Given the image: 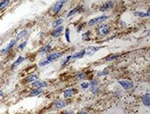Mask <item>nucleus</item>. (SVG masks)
Returning a JSON list of instances; mask_svg holds the SVG:
<instances>
[{
	"label": "nucleus",
	"instance_id": "obj_14",
	"mask_svg": "<svg viewBox=\"0 0 150 114\" xmlns=\"http://www.w3.org/2000/svg\"><path fill=\"white\" fill-rule=\"evenodd\" d=\"M84 55H85V50L79 51V52L76 53L73 55H72V59H80L82 57H84Z\"/></svg>",
	"mask_w": 150,
	"mask_h": 114
},
{
	"label": "nucleus",
	"instance_id": "obj_36",
	"mask_svg": "<svg viewBox=\"0 0 150 114\" xmlns=\"http://www.w3.org/2000/svg\"><path fill=\"white\" fill-rule=\"evenodd\" d=\"M78 114H87V113L86 112H78Z\"/></svg>",
	"mask_w": 150,
	"mask_h": 114
},
{
	"label": "nucleus",
	"instance_id": "obj_31",
	"mask_svg": "<svg viewBox=\"0 0 150 114\" xmlns=\"http://www.w3.org/2000/svg\"><path fill=\"white\" fill-rule=\"evenodd\" d=\"M51 62H49V61L45 60V61H42V62H39V66L40 67H44V66H46V65H48V64H50Z\"/></svg>",
	"mask_w": 150,
	"mask_h": 114
},
{
	"label": "nucleus",
	"instance_id": "obj_17",
	"mask_svg": "<svg viewBox=\"0 0 150 114\" xmlns=\"http://www.w3.org/2000/svg\"><path fill=\"white\" fill-rule=\"evenodd\" d=\"M66 105V102L64 100H60L55 104V107L57 109H61V108H64V107Z\"/></svg>",
	"mask_w": 150,
	"mask_h": 114
},
{
	"label": "nucleus",
	"instance_id": "obj_18",
	"mask_svg": "<svg viewBox=\"0 0 150 114\" xmlns=\"http://www.w3.org/2000/svg\"><path fill=\"white\" fill-rule=\"evenodd\" d=\"M80 9H81L80 6H77V7L73 8V10L70 11L69 13L67 14V17L69 18V17H71V16H73V15H74V14H76V13H77V12H79V10H80Z\"/></svg>",
	"mask_w": 150,
	"mask_h": 114
},
{
	"label": "nucleus",
	"instance_id": "obj_9",
	"mask_svg": "<svg viewBox=\"0 0 150 114\" xmlns=\"http://www.w3.org/2000/svg\"><path fill=\"white\" fill-rule=\"evenodd\" d=\"M31 86L34 88H37V89H40V88H45L46 86H47V84H46L45 82L38 81V80H36V81H34L32 83Z\"/></svg>",
	"mask_w": 150,
	"mask_h": 114
},
{
	"label": "nucleus",
	"instance_id": "obj_13",
	"mask_svg": "<svg viewBox=\"0 0 150 114\" xmlns=\"http://www.w3.org/2000/svg\"><path fill=\"white\" fill-rule=\"evenodd\" d=\"M25 60V57H23V56H18L17 60H16L15 62H14L13 63H12V68H15L16 67H17V66L19 65L20 63H22V62H23Z\"/></svg>",
	"mask_w": 150,
	"mask_h": 114
},
{
	"label": "nucleus",
	"instance_id": "obj_38",
	"mask_svg": "<svg viewBox=\"0 0 150 114\" xmlns=\"http://www.w3.org/2000/svg\"><path fill=\"white\" fill-rule=\"evenodd\" d=\"M3 95H4V92H3V91H0V97H2Z\"/></svg>",
	"mask_w": 150,
	"mask_h": 114
},
{
	"label": "nucleus",
	"instance_id": "obj_2",
	"mask_svg": "<svg viewBox=\"0 0 150 114\" xmlns=\"http://www.w3.org/2000/svg\"><path fill=\"white\" fill-rule=\"evenodd\" d=\"M108 19V16L106 15H102V16H100V17H97V18H94V19H92V20H89L88 22V25H97V24L100 23V22H103L105 20H106Z\"/></svg>",
	"mask_w": 150,
	"mask_h": 114
},
{
	"label": "nucleus",
	"instance_id": "obj_29",
	"mask_svg": "<svg viewBox=\"0 0 150 114\" xmlns=\"http://www.w3.org/2000/svg\"><path fill=\"white\" fill-rule=\"evenodd\" d=\"M65 36L66 41H67V42H70V30H69V28H66V29H65Z\"/></svg>",
	"mask_w": 150,
	"mask_h": 114
},
{
	"label": "nucleus",
	"instance_id": "obj_5",
	"mask_svg": "<svg viewBox=\"0 0 150 114\" xmlns=\"http://www.w3.org/2000/svg\"><path fill=\"white\" fill-rule=\"evenodd\" d=\"M62 54H63V53H62V52L53 53V54H49V55L47 56V58H46V60L49 61V62H54V61H55V60H57V59H58V58L61 57Z\"/></svg>",
	"mask_w": 150,
	"mask_h": 114
},
{
	"label": "nucleus",
	"instance_id": "obj_16",
	"mask_svg": "<svg viewBox=\"0 0 150 114\" xmlns=\"http://www.w3.org/2000/svg\"><path fill=\"white\" fill-rule=\"evenodd\" d=\"M42 92H43V91L41 89H37V88H35L34 90H32V91H31V93H30V97L39 96V95H40Z\"/></svg>",
	"mask_w": 150,
	"mask_h": 114
},
{
	"label": "nucleus",
	"instance_id": "obj_20",
	"mask_svg": "<svg viewBox=\"0 0 150 114\" xmlns=\"http://www.w3.org/2000/svg\"><path fill=\"white\" fill-rule=\"evenodd\" d=\"M36 80H38V75H35V74H31V75H30L29 76L27 77L26 82L31 83V82H34V81H36Z\"/></svg>",
	"mask_w": 150,
	"mask_h": 114
},
{
	"label": "nucleus",
	"instance_id": "obj_11",
	"mask_svg": "<svg viewBox=\"0 0 150 114\" xmlns=\"http://www.w3.org/2000/svg\"><path fill=\"white\" fill-rule=\"evenodd\" d=\"M64 27L63 26H58L56 29H54V31L52 33V36L54 37V38H58L61 35L62 32H63Z\"/></svg>",
	"mask_w": 150,
	"mask_h": 114
},
{
	"label": "nucleus",
	"instance_id": "obj_37",
	"mask_svg": "<svg viewBox=\"0 0 150 114\" xmlns=\"http://www.w3.org/2000/svg\"><path fill=\"white\" fill-rule=\"evenodd\" d=\"M64 114H73V112H65Z\"/></svg>",
	"mask_w": 150,
	"mask_h": 114
},
{
	"label": "nucleus",
	"instance_id": "obj_27",
	"mask_svg": "<svg viewBox=\"0 0 150 114\" xmlns=\"http://www.w3.org/2000/svg\"><path fill=\"white\" fill-rule=\"evenodd\" d=\"M107 74H109V71H108L107 69H105V70H102V71H99L97 72V76H103V75H107Z\"/></svg>",
	"mask_w": 150,
	"mask_h": 114
},
{
	"label": "nucleus",
	"instance_id": "obj_21",
	"mask_svg": "<svg viewBox=\"0 0 150 114\" xmlns=\"http://www.w3.org/2000/svg\"><path fill=\"white\" fill-rule=\"evenodd\" d=\"M51 49H52V46H51L50 45H46V46H45L44 47H42V48L39 50V53H40V54H45V53L49 52Z\"/></svg>",
	"mask_w": 150,
	"mask_h": 114
},
{
	"label": "nucleus",
	"instance_id": "obj_22",
	"mask_svg": "<svg viewBox=\"0 0 150 114\" xmlns=\"http://www.w3.org/2000/svg\"><path fill=\"white\" fill-rule=\"evenodd\" d=\"M120 56V54H112V55H109V56H107V57H106V62H112V61L118 59Z\"/></svg>",
	"mask_w": 150,
	"mask_h": 114
},
{
	"label": "nucleus",
	"instance_id": "obj_19",
	"mask_svg": "<svg viewBox=\"0 0 150 114\" xmlns=\"http://www.w3.org/2000/svg\"><path fill=\"white\" fill-rule=\"evenodd\" d=\"M10 4V0H3L0 2V10H4Z\"/></svg>",
	"mask_w": 150,
	"mask_h": 114
},
{
	"label": "nucleus",
	"instance_id": "obj_15",
	"mask_svg": "<svg viewBox=\"0 0 150 114\" xmlns=\"http://www.w3.org/2000/svg\"><path fill=\"white\" fill-rule=\"evenodd\" d=\"M134 14H135V16H138V17H141V18L149 17V15H150V11H149V9H148V10L147 11L146 13H145V12H135Z\"/></svg>",
	"mask_w": 150,
	"mask_h": 114
},
{
	"label": "nucleus",
	"instance_id": "obj_8",
	"mask_svg": "<svg viewBox=\"0 0 150 114\" xmlns=\"http://www.w3.org/2000/svg\"><path fill=\"white\" fill-rule=\"evenodd\" d=\"M76 93H77V90L73 89V88H70V89L65 90L64 91V97L65 98H68V97H72L73 95L76 94Z\"/></svg>",
	"mask_w": 150,
	"mask_h": 114
},
{
	"label": "nucleus",
	"instance_id": "obj_6",
	"mask_svg": "<svg viewBox=\"0 0 150 114\" xmlns=\"http://www.w3.org/2000/svg\"><path fill=\"white\" fill-rule=\"evenodd\" d=\"M17 43V39H13V40H12V41L9 42V44H8V46H6L5 48H4V49H2V54H6V53H8L9 51L11 50V49L14 46H15V44Z\"/></svg>",
	"mask_w": 150,
	"mask_h": 114
},
{
	"label": "nucleus",
	"instance_id": "obj_35",
	"mask_svg": "<svg viewBox=\"0 0 150 114\" xmlns=\"http://www.w3.org/2000/svg\"><path fill=\"white\" fill-rule=\"evenodd\" d=\"M81 26H82V25H79V26L77 28V32H78V33H79V32H80V30H81Z\"/></svg>",
	"mask_w": 150,
	"mask_h": 114
},
{
	"label": "nucleus",
	"instance_id": "obj_30",
	"mask_svg": "<svg viewBox=\"0 0 150 114\" xmlns=\"http://www.w3.org/2000/svg\"><path fill=\"white\" fill-rule=\"evenodd\" d=\"M90 91H91V92L93 93V94H96V93H98L99 91H100V90H99V88L97 87V86H92Z\"/></svg>",
	"mask_w": 150,
	"mask_h": 114
},
{
	"label": "nucleus",
	"instance_id": "obj_25",
	"mask_svg": "<svg viewBox=\"0 0 150 114\" xmlns=\"http://www.w3.org/2000/svg\"><path fill=\"white\" fill-rule=\"evenodd\" d=\"M86 74L85 73H83V72H79V73H78L77 75H76V78L79 80H83V79H85L86 78Z\"/></svg>",
	"mask_w": 150,
	"mask_h": 114
},
{
	"label": "nucleus",
	"instance_id": "obj_10",
	"mask_svg": "<svg viewBox=\"0 0 150 114\" xmlns=\"http://www.w3.org/2000/svg\"><path fill=\"white\" fill-rule=\"evenodd\" d=\"M114 3L113 2V1H108L107 3H106V4H103V5L100 7V10L101 11V12H106V11L109 10V9L114 7Z\"/></svg>",
	"mask_w": 150,
	"mask_h": 114
},
{
	"label": "nucleus",
	"instance_id": "obj_24",
	"mask_svg": "<svg viewBox=\"0 0 150 114\" xmlns=\"http://www.w3.org/2000/svg\"><path fill=\"white\" fill-rule=\"evenodd\" d=\"M72 59V55H68V56H66L65 58H64L63 60L61 61V62H60V64H61V66H64V65H65V64L67 63L68 62H69L70 60Z\"/></svg>",
	"mask_w": 150,
	"mask_h": 114
},
{
	"label": "nucleus",
	"instance_id": "obj_7",
	"mask_svg": "<svg viewBox=\"0 0 150 114\" xmlns=\"http://www.w3.org/2000/svg\"><path fill=\"white\" fill-rule=\"evenodd\" d=\"M99 33H100V35L101 36H105L108 33H109V27L106 25H102L99 27Z\"/></svg>",
	"mask_w": 150,
	"mask_h": 114
},
{
	"label": "nucleus",
	"instance_id": "obj_12",
	"mask_svg": "<svg viewBox=\"0 0 150 114\" xmlns=\"http://www.w3.org/2000/svg\"><path fill=\"white\" fill-rule=\"evenodd\" d=\"M149 98H150L149 93H146V94L142 96L141 101H142V103L146 105V106H149L150 105V99Z\"/></svg>",
	"mask_w": 150,
	"mask_h": 114
},
{
	"label": "nucleus",
	"instance_id": "obj_4",
	"mask_svg": "<svg viewBox=\"0 0 150 114\" xmlns=\"http://www.w3.org/2000/svg\"><path fill=\"white\" fill-rule=\"evenodd\" d=\"M100 48H101L100 46H88V47H87L86 49H84V50H85V54H87V55H88V56H92V55H93L97 51L100 50Z\"/></svg>",
	"mask_w": 150,
	"mask_h": 114
},
{
	"label": "nucleus",
	"instance_id": "obj_23",
	"mask_svg": "<svg viewBox=\"0 0 150 114\" xmlns=\"http://www.w3.org/2000/svg\"><path fill=\"white\" fill-rule=\"evenodd\" d=\"M63 21H64L63 19H59V20H55V21L53 22V24H52V27H53V28H57V27L60 26V25L63 23Z\"/></svg>",
	"mask_w": 150,
	"mask_h": 114
},
{
	"label": "nucleus",
	"instance_id": "obj_26",
	"mask_svg": "<svg viewBox=\"0 0 150 114\" xmlns=\"http://www.w3.org/2000/svg\"><path fill=\"white\" fill-rule=\"evenodd\" d=\"M26 33H27V31H26V30H22V31L20 32V33H18V34H17V40L21 39V38H23V37H25Z\"/></svg>",
	"mask_w": 150,
	"mask_h": 114
},
{
	"label": "nucleus",
	"instance_id": "obj_32",
	"mask_svg": "<svg viewBox=\"0 0 150 114\" xmlns=\"http://www.w3.org/2000/svg\"><path fill=\"white\" fill-rule=\"evenodd\" d=\"M81 88L82 89H87V88H89V86H90V83H87V82H85V83H81Z\"/></svg>",
	"mask_w": 150,
	"mask_h": 114
},
{
	"label": "nucleus",
	"instance_id": "obj_28",
	"mask_svg": "<svg viewBox=\"0 0 150 114\" xmlns=\"http://www.w3.org/2000/svg\"><path fill=\"white\" fill-rule=\"evenodd\" d=\"M89 35H90V32H87L86 33H84V34L82 35V40L83 41H89L90 40V37H89Z\"/></svg>",
	"mask_w": 150,
	"mask_h": 114
},
{
	"label": "nucleus",
	"instance_id": "obj_34",
	"mask_svg": "<svg viewBox=\"0 0 150 114\" xmlns=\"http://www.w3.org/2000/svg\"><path fill=\"white\" fill-rule=\"evenodd\" d=\"M90 84H91V86H97V85L99 84V82L97 81V80H92Z\"/></svg>",
	"mask_w": 150,
	"mask_h": 114
},
{
	"label": "nucleus",
	"instance_id": "obj_33",
	"mask_svg": "<svg viewBox=\"0 0 150 114\" xmlns=\"http://www.w3.org/2000/svg\"><path fill=\"white\" fill-rule=\"evenodd\" d=\"M26 45H27V41H24L23 43H21V44L18 46V49H19V50H23Z\"/></svg>",
	"mask_w": 150,
	"mask_h": 114
},
{
	"label": "nucleus",
	"instance_id": "obj_3",
	"mask_svg": "<svg viewBox=\"0 0 150 114\" xmlns=\"http://www.w3.org/2000/svg\"><path fill=\"white\" fill-rule=\"evenodd\" d=\"M118 83H119V84L121 85V87L123 88L124 90H127V91L134 88V83L130 81H127V80H119Z\"/></svg>",
	"mask_w": 150,
	"mask_h": 114
},
{
	"label": "nucleus",
	"instance_id": "obj_1",
	"mask_svg": "<svg viewBox=\"0 0 150 114\" xmlns=\"http://www.w3.org/2000/svg\"><path fill=\"white\" fill-rule=\"evenodd\" d=\"M67 2V0H59L58 2H56L55 4L52 6V12L54 14H57L60 12V10L62 9L63 5Z\"/></svg>",
	"mask_w": 150,
	"mask_h": 114
}]
</instances>
